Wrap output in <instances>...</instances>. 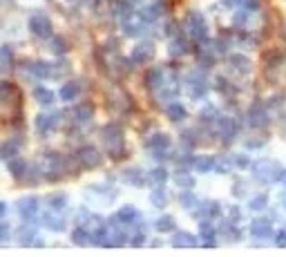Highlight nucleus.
Instances as JSON below:
<instances>
[{
  "label": "nucleus",
  "instance_id": "f257e3e1",
  "mask_svg": "<svg viewBox=\"0 0 286 257\" xmlns=\"http://www.w3.org/2000/svg\"><path fill=\"white\" fill-rule=\"evenodd\" d=\"M101 139L103 145L108 150V157L114 161H121L123 157H128V148H126V139H123V128L119 123H108L101 130Z\"/></svg>",
  "mask_w": 286,
  "mask_h": 257
},
{
  "label": "nucleus",
  "instance_id": "f03ea898",
  "mask_svg": "<svg viewBox=\"0 0 286 257\" xmlns=\"http://www.w3.org/2000/svg\"><path fill=\"white\" fill-rule=\"evenodd\" d=\"M253 177L260 179L262 183H275V181H282L286 177V170L280 166L278 161H269V159H262V161H255L251 166Z\"/></svg>",
  "mask_w": 286,
  "mask_h": 257
},
{
  "label": "nucleus",
  "instance_id": "7ed1b4c3",
  "mask_svg": "<svg viewBox=\"0 0 286 257\" xmlns=\"http://www.w3.org/2000/svg\"><path fill=\"white\" fill-rule=\"evenodd\" d=\"M74 159H76V163L83 170H94V168H99L103 163V152L96 145H81L76 150V154H74Z\"/></svg>",
  "mask_w": 286,
  "mask_h": 257
},
{
  "label": "nucleus",
  "instance_id": "20e7f679",
  "mask_svg": "<svg viewBox=\"0 0 286 257\" xmlns=\"http://www.w3.org/2000/svg\"><path fill=\"white\" fill-rule=\"evenodd\" d=\"M186 29L195 43H206L208 40V27H206V20L199 11H188Z\"/></svg>",
  "mask_w": 286,
  "mask_h": 257
},
{
  "label": "nucleus",
  "instance_id": "39448f33",
  "mask_svg": "<svg viewBox=\"0 0 286 257\" xmlns=\"http://www.w3.org/2000/svg\"><path fill=\"white\" fill-rule=\"evenodd\" d=\"M16 210H18V215H20L25 222H31V224H34L36 217H38V210H40L38 197H34V195L20 197V199H18V204H16Z\"/></svg>",
  "mask_w": 286,
  "mask_h": 257
},
{
  "label": "nucleus",
  "instance_id": "423d86ee",
  "mask_svg": "<svg viewBox=\"0 0 286 257\" xmlns=\"http://www.w3.org/2000/svg\"><path fill=\"white\" fill-rule=\"evenodd\" d=\"M154 54H156V47L152 40H141V43L135 45V49H132L130 58L135 65H147V63L154 61Z\"/></svg>",
  "mask_w": 286,
  "mask_h": 257
},
{
  "label": "nucleus",
  "instance_id": "0eeeda50",
  "mask_svg": "<svg viewBox=\"0 0 286 257\" xmlns=\"http://www.w3.org/2000/svg\"><path fill=\"white\" fill-rule=\"evenodd\" d=\"M29 31L36 36V38H52L54 36V27L52 20H49L45 13H36V16L29 18Z\"/></svg>",
  "mask_w": 286,
  "mask_h": 257
},
{
  "label": "nucleus",
  "instance_id": "6e6552de",
  "mask_svg": "<svg viewBox=\"0 0 286 257\" xmlns=\"http://www.w3.org/2000/svg\"><path fill=\"white\" fill-rule=\"evenodd\" d=\"M58 123H61V112L58 110H54L49 114H36V119H34V128L40 136H47Z\"/></svg>",
  "mask_w": 286,
  "mask_h": 257
},
{
  "label": "nucleus",
  "instance_id": "1a4fd4ad",
  "mask_svg": "<svg viewBox=\"0 0 286 257\" xmlns=\"http://www.w3.org/2000/svg\"><path fill=\"white\" fill-rule=\"evenodd\" d=\"M20 103V90L11 81H0V105L7 108H16Z\"/></svg>",
  "mask_w": 286,
  "mask_h": 257
},
{
  "label": "nucleus",
  "instance_id": "9d476101",
  "mask_svg": "<svg viewBox=\"0 0 286 257\" xmlns=\"http://www.w3.org/2000/svg\"><path fill=\"white\" fill-rule=\"evenodd\" d=\"M16 242H18L20 246H40V244H43V240L36 235L34 224H31V222H25V224H22V226L16 231Z\"/></svg>",
  "mask_w": 286,
  "mask_h": 257
},
{
  "label": "nucleus",
  "instance_id": "9b49d317",
  "mask_svg": "<svg viewBox=\"0 0 286 257\" xmlns=\"http://www.w3.org/2000/svg\"><path fill=\"white\" fill-rule=\"evenodd\" d=\"M213 128L217 130V136H219L224 143H230V141H235V136H237V123L228 117H221Z\"/></svg>",
  "mask_w": 286,
  "mask_h": 257
},
{
  "label": "nucleus",
  "instance_id": "f8f14e48",
  "mask_svg": "<svg viewBox=\"0 0 286 257\" xmlns=\"http://www.w3.org/2000/svg\"><path fill=\"white\" fill-rule=\"evenodd\" d=\"M188 90H190V96L192 99H204L206 92H208V81L204 79L201 72H192L190 79H188Z\"/></svg>",
  "mask_w": 286,
  "mask_h": 257
},
{
  "label": "nucleus",
  "instance_id": "ddd939ff",
  "mask_svg": "<svg viewBox=\"0 0 286 257\" xmlns=\"http://www.w3.org/2000/svg\"><path fill=\"white\" fill-rule=\"evenodd\" d=\"M22 70H25L27 79H31V81L49 79V63H45V61H29V63H25Z\"/></svg>",
  "mask_w": 286,
  "mask_h": 257
},
{
  "label": "nucleus",
  "instance_id": "4468645a",
  "mask_svg": "<svg viewBox=\"0 0 286 257\" xmlns=\"http://www.w3.org/2000/svg\"><path fill=\"white\" fill-rule=\"evenodd\" d=\"M43 224L47 231L52 233H63L67 228V219L63 217L61 213H56V210H49V213L43 215Z\"/></svg>",
  "mask_w": 286,
  "mask_h": 257
},
{
  "label": "nucleus",
  "instance_id": "2eb2a0df",
  "mask_svg": "<svg viewBox=\"0 0 286 257\" xmlns=\"http://www.w3.org/2000/svg\"><path fill=\"white\" fill-rule=\"evenodd\" d=\"M248 123L251 128H264L269 123V110L262 103H253V108L248 110Z\"/></svg>",
  "mask_w": 286,
  "mask_h": 257
},
{
  "label": "nucleus",
  "instance_id": "dca6fc26",
  "mask_svg": "<svg viewBox=\"0 0 286 257\" xmlns=\"http://www.w3.org/2000/svg\"><path fill=\"white\" fill-rule=\"evenodd\" d=\"M192 215L199 219H217L221 215V204L219 201H201V206L192 210Z\"/></svg>",
  "mask_w": 286,
  "mask_h": 257
},
{
  "label": "nucleus",
  "instance_id": "f3484780",
  "mask_svg": "<svg viewBox=\"0 0 286 257\" xmlns=\"http://www.w3.org/2000/svg\"><path fill=\"white\" fill-rule=\"evenodd\" d=\"M217 235H215V224L213 219H201L199 222V242L204 246H208V249H213L217 244Z\"/></svg>",
  "mask_w": 286,
  "mask_h": 257
},
{
  "label": "nucleus",
  "instance_id": "a211bd4d",
  "mask_svg": "<svg viewBox=\"0 0 286 257\" xmlns=\"http://www.w3.org/2000/svg\"><path fill=\"white\" fill-rule=\"evenodd\" d=\"M215 163H217V159L213 157V154H197L195 159H192V170H197V172H201V174H206V172H213L215 170Z\"/></svg>",
  "mask_w": 286,
  "mask_h": 257
},
{
  "label": "nucleus",
  "instance_id": "6ab92c4d",
  "mask_svg": "<svg viewBox=\"0 0 286 257\" xmlns=\"http://www.w3.org/2000/svg\"><path fill=\"white\" fill-rule=\"evenodd\" d=\"M251 235L257 240H269L273 235V226L269 219H255V222H251Z\"/></svg>",
  "mask_w": 286,
  "mask_h": 257
},
{
  "label": "nucleus",
  "instance_id": "aec40b11",
  "mask_svg": "<svg viewBox=\"0 0 286 257\" xmlns=\"http://www.w3.org/2000/svg\"><path fill=\"white\" fill-rule=\"evenodd\" d=\"M197 244H199V237L186 231L174 233V237H172V246H177V249H195Z\"/></svg>",
  "mask_w": 286,
  "mask_h": 257
},
{
  "label": "nucleus",
  "instance_id": "412c9836",
  "mask_svg": "<svg viewBox=\"0 0 286 257\" xmlns=\"http://www.w3.org/2000/svg\"><path fill=\"white\" fill-rule=\"evenodd\" d=\"M117 217L121 219V224L126 228H130V226H135V224L141 222V215H139V210H137L135 206H123V208L117 213Z\"/></svg>",
  "mask_w": 286,
  "mask_h": 257
},
{
  "label": "nucleus",
  "instance_id": "4be33fe9",
  "mask_svg": "<svg viewBox=\"0 0 286 257\" xmlns=\"http://www.w3.org/2000/svg\"><path fill=\"white\" fill-rule=\"evenodd\" d=\"M92 117H94V105L92 103H78L76 108H74V123H78V126H83V123H90Z\"/></svg>",
  "mask_w": 286,
  "mask_h": 257
},
{
  "label": "nucleus",
  "instance_id": "5701e85b",
  "mask_svg": "<svg viewBox=\"0 0 286 257\" xmlns=\"http://www.w3.org/2000/svg\"><path fill=\"white\" fill-rule=\"evenodd\" d=\"M7 170H9V174H11L13 179H25V177H27V172H29V163H27L25 159L13 157V159H9Z\"/></svg>",
  "mask_w": 286,
  "mask_h": 257
},
{
  "label": "nucleus",
  "instance_id": "b1692460",
  "mask_svg": "<svg viewBox=\"0 0 286 257\" xmlns=\"http://www.w3.org/2000/svg\"><path fill=\"white\" fill-rule=\"evenodd\" d=\"M163 81H165V70H163V67H152V70H147L145 85L150 87V90L156 92L161 85H163Z\"/></svg>",
  "mask_w": 286,
  "mask_h": 257
},
{
  "label": "nucleus",
  "instance_id": "393cba45",
  "mask_svg": "<svg viewBox=\"0 0 286 257\" xmlns=\"http://www.w3.org/2000/svg\"><path fill=\"white\" fill-rule=\"evenodd\" d=\"M251 58L248 56H244V54H233V56H230V70L233 72H237V74H248V72H251Z\"/></svg>",
  "mask_w": 286,
  "mask_h": 257
},
{
  "label": "nucleus",
  "instance_id": "a878e982",
  "mask_svg": "<svg viewBox=\"0 0 286 257\" xmlns=\"http://www.w3.org/2000/svg\"><path fill=\"white\" fill-rule=\"evenodd\" d=\"M18 150H20V141L18 139H9L0 143V159L2 161H9V159L18 157Z\"/></svg>",
  "mask_w": 286,
  "mask_h": 257
},
{
  "label": "nucleus",
  "instance_id": "bb28decb",
  "mask_svg": "<svg viewBox=\"0 0 286 257\" xmlns=\"http://www.w3.org/2000/svg\"><path fill=\"white\" fill-rule=\"evenodd\" d=\"M78 94H81V83H78V81H67V83L61 87V92H58L61 101H67V103L78 99Z\"/></svg>",
  "mask_w": 286,
  "mask_h": 257
},
{
  "label": "nucleus",
  "instance_id": "cd10ccee",
  "mask_svg": "<svg viewBox=\"0 0 286 257\" xmlns=\"http://www.w3.org/2000/svg\"><path fill=\"white\" fill-rule=\"evenodd\" d=\"M170 134H165V132H154V134L147 139V148L150 150H168L170 148Z\"/></svg>",
  "mask_w": 286,
  "mask_h": 257
},
{
  "label": "nucleus",
  "instance_id": "c85d7f7f",
  "mask_svg": "<svg viewBox=\"0 0 286 257\" xmlns=\"http://www.w3.org/2000/svg\"><path fill=\"white\" fill-rule=\"evenodd\" d=\"M123 179H126V183H130V186H135V188H141L143 183L147 181V177L139 168H128V170H123Z\"/></svg>",
  "mask_w": 286,
  "mask_h": 257
},
{
  "label": "nucleus",
  "instance_id": "c756f323",
  "mask_svg": "<svg viewBox=\"0 0 286 257\" xmlns=\"http://www.w3.org/2000/svg\"><path fill=\"white\" fill-rule=\"evenodd\" d=\"M174 183L181 190H190V188H195V177H192V172H188V168H181L174 174Z\"/></svg>",
  "mask_w": 286,
  "mask_h": 257
},
{
  "label": "nucleus",
  "instance_id": "7c9ffc66",
  "mask_svg": "<svg viewBox=\"0 0 286 257\" xmlns=\"http://www.w3.org/2000/svg\"><path fill=\"white\" fill-rule=\"evenodd\" d=\"M34 99H36V103H40V105H54V101H56V94H54L52 90H47V87H43V85H38V87H34Z\"/></svg>",
  "mask_w": 286,
  "mask_h": 257
},
{
  "label": "nucleus",
  "instance_id": "2f4dec72",
  "mask_svg": "<svg viewBox=\"0 0 286 257\" xmlns=\"http://www.w3.org/2000/svg\"><path fill=\"white\" fill-rule=\"evenodd\" d=\"M49 52H52L54 56H65V54L70 52L67 38H63V36H52V38H49Z\"/></svg>",
  "mask_w": 286,
  "mask_h": 257
},
{
  "label": "nucleus",
  "instance_id": "473e14b6",
  "mask_svg": "<svg viewBox=\"0 0 286 257\" xmlns=\"http://www.w3.org/2000/svg\"><path fill=\"white\" fill-rule=\"evenodd\" d=\"M72 72V65H70V61H56V63H49V79H63V76H67Z\"/></svg>",
  "mask_w": 286,
  "mask_h": 257
},
{
  "label": "nucleus",
  "instance_id": "72a5a7b5",
  "mask_svg": "<svg viewBox=\"0 0 286 257\" xmlns=\"http://www.w3.org/2000/svg\"><path fill=\"white\" fill-rule=\"evenodd\" d=\"M72 242L76 246H87V244H92V235H90V231H87L85 226H81V224H78L76 228H74L72 231Z\"/></svg>",
  "mask_w": 286,
  "mask_h": 257
},
{
  "label": "nucleus",
  "instance_id": "f704fd0d",
  "mask_svg": "<svg viewBox=\"0 0 286 257\" xmlns=\"http://www.w3.org/2000/svg\"><path fill=\"white\" fill-rule=\"evenodd\" d=\"M165 114H168V119H170V121L179 123V121H186V117H188V110L183 108L181 103H170L168 108H165Z\"/></svg>",
  "mask_w": 286,
  "mask_h": 257
},
{
  "label": "nucleus",
  "instance_id": "c9c22d12",
  "mask_svg": "<svg viewBox=\"0 0 286 257\" xmlns=\"http://www.w3.org/2000/svg\"><path fill=\"white\" fill-rule=\"evenodd\" d=\"M150 204L154 208H165L168 206V192L163 186H154V190L150 192Z\"/></svg>",
  "mask_w": 286,
  "mask_h": 257
},
{
  "label": "nucleus",
  "instance_id": "e433bc0d",
  "mask_svg": "<svg viewBox=\"0 0 286 257\" xmlns=\"http://www.w3.org/2000/svg\"><path fill=\"white\" fill-rule=\"evenodd\" d=\"M168 177H170L168 170H165L163 166H159V168L147 172V183H152V186H163V183L168 181Z\"/></svg>",
  "mask_w": 286,
  "mask_h": 257
},
{
  "label": "nucleus",
  "instance_id": "4c0bfd02",
  "mask_svg": "<svg viewBox=\"0 0 286 257\" xmlns=\"http://www.w3.org/2000/svg\"><path fill=\"white\" fill-rule=\"evenodd\" d=\"M154 228H156L159 233H174L177 224H174V217H172V215H161V217L154 222Z\"/></svg>",
  "mask_w": 286,
  "mask_h": 257
},
{
  "label": "nucleus",
  "instance_id": "58836bf2",
  "mask_svg": "<svg viewBox=\"0 0 286 257\" xmlns=\"http://www.w3.org/2000/svg\"><path fill=\"white\" fill-rule=\"evenodd\" d=\"M47 204H49V210H56V213H63L67 206V197L63 192H54V195L47 197Z\"/></svg>",
  "mask_w": 286,
  "mask_h": 257
},
{
  "label": "nucleus",
  "instance_id": "ea45409f",
  "mask_svg": "<svg viewBox=\"0 0 286 257\" xmlns=\"http://www.w3.org/2000/svg\"><path fill=\"white\" fill-rule=\"evenodd\" d=\"M170 56H183V54L188 52V40L186 38H181V36H177V38L172 40V43H170Z\"/></svg>",
  "mask_w": 286,
  "mask_h": 257
},
{
  "label": "nucleus",
  "instance_id": "a19ab883",
  "mask_svg": "<svg viewBox=\"0 0 286 257\" xmlns=\"http://www.w3.org/2000/svg\"><path fill=\"white\" fill-rule=\"evenodd\" d=\"M199 117H201V123H208V126H215V123L221 119V117H219V110H217L215 105H208V108H204Z\"/></svg>",
  "mask_w": 286,
  "mask_h": 257
},
{
  "label": "nucleus",
  "instance_id": "79ce46f5",
  "mask_svg": "<svg viewBox=\"0 0 286 257\" xmlns=\"http://www.w3.org/2000/svg\"><path fill=\"white\" fill-rule=\"evenodd\" d=\"M199 204V199H197L195 195H192L190 190H183V192H179V206L181 208H186V210H195V206Z\"/></svg>",
  "mask_w": 286,
  "mask_h": 257
},
{
  "label": "nucleus",
  "instance_id": "37998d69",
  "mask_svg": "<svg viewBox=\"0 0 286 257\" xmlns=\"http://www.w3.org/2000/svg\"><path fill=\"white\" fill-rule=\"evenodd\" d=\"M11 63H13V52H11V47H9V45H2V47H0V67L9 70V67H11Z\"/></svg>",
  "mask_w": 286,
  "mask_h": 257
},
{
  "label": "nucleus",
  "instance_id": "c03bdc74",
  "mask_svg": "<svg viewBox=\"0 0 286 257\" xmlns=\"http://www.w3.org/2000/svg\"><path fill=\"white\" fill-rule=\"evenodd\" d=\"M269 206V197L266 195H255L251 201H248V208L251 210H264Z\"/></svg>",
  "mask_w": 286,
  "mask_h": 257
},
{
  "label": "nucleus",
  "instance_id": "a18cd8bd",
  "mask_svg": "<svg viewBox=\"0 0 286 257\" xmlns=\"http://www.w3.org/2000/svg\"><path fill=\"white\" fill-rule=\"evenodd\" d=\"M230 163H235L237 168H246V166H251V161H248L244 154H239V157H235V159H230Z\"/></svg>",
  "mask_w": 286,
  "mask_h": 257
},
{
  "label": "nucleus",
  "instance_id": "49530a36",
  "mask_svg": "<svg viewBox=\"0 0 286 257\" xmlns=\"http://www.w3.org/2000/svg\"><path fill=\"white\" fill-rule=\"evenodd\" d=\"M9 240V224L7 222H0V244Z\"/></svg>",
  "mask_w": 286,
  "mask_h": 257
},
{
  "label": "nucleus",
  "instance_id": "de8ad7c7",
  "mask_svg": "<svg viewBox=\"0 0 286 257\" xmlns=\"http://www.w3.org/2000/svg\"><path fill=\"white\" fill-rule=\"evenodd\" d=\"M239 219H242V210H239L237 206H233V208H230V222H235V224H237Z\"/></svg>",
  "mask_w": 286,
  "mask_h": 257
},
{
  "label": "nucleus",
  "instance_id": "09e8293b",
  "mask_svg": "<svg viewBox=\"0 0 286 257\" xmlns=\"http://www.w3.org/2000/svg\"><path fill=\"white\" fill-rule=\"evenodd\" d=\"M275 244H278V246H286V231L278 233V237H275Z\"/></svg>",
  "mask_w": 286,
  "mask_h": 257
},
{
  "label": "nucleus",
  "instance_id": "8fccbe9b",
  "mask_svg": "<svg viewBox=\"0 0 286 257\" xmlns=\"http://www.w3.org/2000/svg\"><path fill=\"white\" fill-rule=\"evenodd\" d=\"M4 213H7V204H4V201H0V217H2Z\"/></svg>",
  "mask_w": 286,
  "mask_h": 257
},
{
  "label": "nucleus",
  "instance_id": "3c124183",
  "mask_svg": "<svg viewBox=\"0 0 286 257\" xmlns=\"http://www.w3.org/2000/svg\"><path fill=\"white\" fill-rule=\"evenodd\" d=\"M282 181H284V186H286V177H284V179H282Z\"/></svg>",
  "mask_w": 286,
  "mask_h": 257
}]
</instances>
